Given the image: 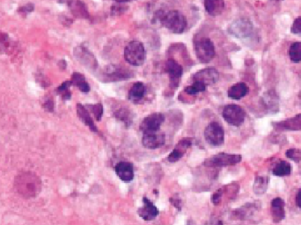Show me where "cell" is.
Listing matches in <instances>:
<instances>
[{"label":"cell","instance_id":"cell-1","mask_svg":"<svg viewBox=\"0 0 301 225\" xmlns=\"http://www.w3.org/2000/svg\"><path fill=\"white\" fill-rule=\"evenodd\" d=\"M16 192L25 199L35 198L42 191V179L33 171H20L13 181Z\"/></svg>","mask_w":301,"mask_h":225},{"label":"cell","instance_id":"cell-2","mask_svg":"<svg viewBox=\"0 0 301 225\" xmlns=\"http://www.w3.org/2000/svg\"><path fill=\"white\" fill-rule=\"evenodd\" d=\"M160 21L163 26L173 34L184 33L188 26L185 15L177 10H173L162 14Z\"/></svg>","mask_w":301,"mask_h":225},{"label":"cell","instance_id":"cell-3","mask_svg":"<svg viewBox=\"0 0 301 225\" xmlns=\"http://www.w3.org/2000/svg\"><path fill=\"white\" fill-rule=\"evenodd\" d=\"M125 61L133 66H141L146 61V49L139 41H132L124 49Z\"/></svg>","mask_w":301,"mask_h":225},{"label":"cell","instance_id":"cell-4","mask_svg":"<svg viewBox=\"0 0 301 225\" xmlns=\"http://www.w3.org/2000/svg\"><path fill=\"white\" fill-rule=\"evenodd\" d=\"M197 57L202 63L211 62L216 55V50L213 41L207 37H202L195 43Z\"/></svg>","mask_w":301,"mask_h":225},{"label":"cell","instance_id":"cell-5","mask_svg":"<svg viewBox=\"0 0 301 225\" xmlns=\"http://www.w3.org/2000/svg\"><path fill=\"white\" fill-rule=\"evenodd\" d=\"M242 157L239 154H232V153H219L217 155L213 156L210 159H207L205 161V167H226L230 166H234L237 164L240 163Z\"/></svg>","mask_w":301,"mask_h":225},{"label":"cell","instance_id":"cell-6","mask_svg":"<svg viewBox=\"0 0 301 225\" xmlns=\"http://www.w3.org/2000/svg\"><path fill=\"white\" fill-rule=\"evenodd\" d=\"M222 115L228 124L239 127L240 125L243 124L246 112L239 106L231 104L225 107L222 111Z\"/></svg>","mask_w":301,"mask_h":225},{"label":"cell","instance_id":"cell-7","mask_svg":"<svg viewBox=\"0 0 301 225\" xmlns=\"http://www.w3.org/2000/svg\"><path fill=\"white\" fill-rule=\"evenodd\" d=\"M205 138L212 146H221L224 144V128L217 121L211 122L205 128Z\"/></svg>","mask_w":301,"mask_h":225},{"label":"cell","instance_id":"cell-8","mask_svg":"<svg viewBox=\"0 0 301 225\" xmlns=\"http://www.w3.org/2000/svg\"><path fill=\"white\" fill-rule=\"evenodd\" d=\"M164 120H165V116L161 112L150 113L142 120L140 124V130L144 134L158 132Z\"/></svg>","mask_w":301,"mask_h":225},{"label":"cell","instance_id":"cell-9","mask_svg":"<svg viewBox=\"0 0 301 225\" xmlns=\"http://www.w3.org/2000/svg\"><path fill=\"white\" fill-rule=\"evenodd\" d=\"M165 69L169 77V85L171 88L176 89L182 79L183 68L177 61H175L173 58H169L167 59L166 62Z\"/></svg>","mask_w":301,"mask_h":225},{"label":"cell","instance_id":"cell-10","mask_svg":"<svg viewBox=\"0 0 301 225\" xmlns=\"http://www.w3.org/2000/svg\"><path fill=\"white\" fill-rule=\"evenodd\" d=\"M229 32L238 38H246L250 36L253 32V25L246 18L236 20L229 27Z\"/></svg>","mask_w":301,"mask_h":225},{"label":"cell","instance_id":"cell-11","mask_svg":"<svg viewBox=\"0 0 301 225\" xmlns=\"http://www.w3.org/2000/svg\"><path fill=\"white\" fill-rule=\"evenodd\" d=\"M219 78H220L219 71L213 67H208L203 70H198L192 76V80L194 82H201L205 84V86L215 84L219 80Z\"/></svg>","mask_w":301,"mask_h":225},{"label":"cell","instance_id":"cell-12","mask_svg":"<svg viewBox=\"0 0 301 225\" xmlns=\"http://www.w3.org/2000/svg\"><path fill=\"white\" fill-rule=\"evenodd\" d=\"M272 126L278 131H301V113L286 120L272 122Z\"/></svg>","mask_w":301,"mask_h":225},{"label":"cell","instance_id":"cell-13","mask_svg":"<svg viewBox=\"0 0 301 225\" xmlns=\"http://www.w3.org/2000/svg\"><path fill=\"white\" fill-rule=\"evenodd\" d=\"M263 109L270 113H276L279 111V97L275 91H268L261 99Z\"/></svg>","mask_w":301,"mask_h":225},{"label":"cell","instance_id":"cell-14","mask_svg":"<svg viewBox=\"0 0 301 225\" xmlns=\"http://www.w3.org/2000/svg\"><path fill=\"white\" fill-rule=\"evenodd\" d=\"M166 143V136L162 133H150L144 134L142 138V144L144 146L149 150H156L162 147Z\"/></svg>","mask_w":301,"mask_h":225},{"label":"cell","instance_id":"cell-15","mask_svg":"<svg viewBox=\"0 0 301 225\" xmlns=\"http://www.w3.org/2000/svg\"><path fill=\"white\" fill-rule=\"evenodd\" d=\"M144 206L138 210L139 217L145 221H151L158 217V208L150 202L147 196H144Z\"/></svg>","mask_w":301,"mask_h":225},{"label":"cell","instance_id":"cell-16","mask_svg":"<svg viewBox=\"0 0 301 225\" xmlns=\"http://www.w3.org/2000/svg\"><path fill=\"white\" fill-rule=\"evenodd\" d=\"M261 209V203H247L238 210H233L232 217L239 220H245L254 216V214Z\"/></svg>","mask_w":301,"mask_h":225},{"label":"cell","instance_id":"cell-17","mask_svg":"<svg viewBox=\"0 0 301 225\" xmlns=\"http://www.w3.org/2000/svg\"><path fill=\"white\" fill-rule=\"evenodd\" d=\"M115 171L119 179L124 182H130L134 179V168L131 163L120 162L115 167Z\"/></svg>","mask_w":301,"mask_h":225},{"label":"cell","instance_id":"cell-18","mask_svg":"<svg viewBox=\"0 0 301 225\" xmlns=\"http://www.w3.org/2000/svg\"><path fill=\"white\" fill-rule=\"evenodd\" d=\"M271 216L273 222L278 224L280 222L283 221L286 218V210H285V202L283 201V199L277 197L273 199L271 202Z\"/></svg>","mask_w":301,"mask_h":225},{"label":"cell","instance_id":"cell-19","mask_svg":"<svg viewBox=\"0 0 301 225\" xmlns=\"http://www.w3.org/2000/svg\"><path fill=\"white\" fill-rule=\"evenodd\" d=\"M74 53L76 56V58L79 62H83L82 64H85L86 67L93 66L95 68L97 66V61L94 56L91 54L85 48L78 47L77 49H75Z\"/></svg>","mask_w":301,"mask_h":225},{"label":"cell","instance_id":"cell-20","mask_svg":"<svg viewBox=\"0 0 301 225\" xmlns=\"http://www.w3.org/2000/svg\"><path fill=\"white\" fill-rule=\"evenodd\" d=\"M77 114L82 122L91 129V131L95 133L98 132L96 125L94 124L93 118L91 116L90 112H89L88 109H86L85 106L82 105V104H77Z\"/></svg>","mask_w":301,"mask_h":225},{"label":"cell","instance_id":"cell-21","mask_svg":"<svg viewBox=\"0 0 301 225\" xmlns=\"http://www.w3.org/2000/svg\"><path fill=\"white\" fill-rule=\"evenodd\" d=\"M249 92L248 86L245 83H237L231 86L227 91V96L232 100H240L247 95Z\"/></svg>","mask_w":301,"mask_h":225},{"label":"cell","instance_id":"cell-22","mask_svg":"<svg viewBox=\"0 0 301 225\" xmlns=\"http://www.w3.org/2000/svg\"><path fill=\"white\" fill-rule=\"evenodd\" d=\"M225 5V0H205V11L211 16L220 15Z\"/></svg>","mask_w":301,"mask_h":225},{"label":"cell","instance_id":"cell-23","mask_svg":"<svg viewBox=\"0 0 301 225\" xmlns=\"http://www.w3.org/2000/svg\"><path fill=\"white\" fill-rule=\"evenodd\" d=\"M145 93H146V86H145V85L142 82H137L129 91L128 98H129L130 101H133L136 103V102H139V101H141L143 99Z\"/></svg>","mask_w":301,"mask_h":225},{"label":"cell","instance_id":"cell-24","mask_svg":"<svg viewBox=\"0 0 301 225\" xmlns=\"http://www.w3.org/2000/svg\"><path fill=\"white\" fill-rule=\"evenodd\" d=\"M270 183V177L266 175H261L255 177V182L253 185V190L255 194L262 195L266 192Z\"/></svg>","mask_w":301,"mask_h":225},{"label":"cell","instance_id":"cell-25","mask_svg":"<svg viewBox=\"0 0 301 225\" xmlns=\"http://www.w3.org/2000/svg\"><path fill=\"white\" fill-rule=\"evenodd\" d=\"M71 82L73 86H77L78 89L81 91L82 93H89L90 92V86L88 83L85 80V76L79 72H74L72 75V79Z\"/></svg>","mask_w":301,"mask_h":225},{"label":"cell","instance_id":"cell-26","mask_svg":"<svg viewBox=\"0 0 301 225\" xmlns=\"http://www.w3.org/2000/svg\"><path fill=\"white\" fill-rule=\"evenodd\" d=\"M272 172L277 177H286V176L291 174L292 166H291V164L286 162L285 160L278 161V163L275 164Z\"/></svg>","mask_w":301,"mask_h":225},{"label":"cell","instance_id":"cell-27","mask_svg":"<svg viewBox=\"0 0 301 225\" xmlns=\"http://www.w3.org/2000/svg\"><path fill=\"white\" fill-rule=\"evenodd\" d=\"M114 116L116 117L117 120L123 121L126 127H130L132 124L133 113L131 110H129L126 108H122L116 110L114 113Z\"/></svg>","mask_w":301,"mask_h":225},{"label":"cell","instance_id":"cell-28","mask_svg":"<svg viewBox=\"0 0 301 225\" xmlns=\"http://www.w3.org/2000/svg\"><path fill=\"white\" fill-rule=\"evenodd\" d=\"M70 9L74 15L77 18H85V19L88 17V12L86 10V6L83 2L79 0L74 1V2L73 1L70 4Z\"/></svg>","mask_w":301,"mask_h":225},{"label":"cell","instance_id":"cell-29","mask_svg":"<svg viewBox=\"0 0 301 225\" xmlns=\"http://www.w3.org/2000/svg\"><path fill=\"white\" fill-rule=\"evenodd\" d=\"M289 57L294 62H301V42H295L290 46Z\"/></svg>","mask_w":301,"mask_h":225},{"label":"cell","instance_id":"cell-30","mask_svg":"<svg viewBox=\"0 0 301 225\" xmlns=\"http://www.w3.org/2000/svg\"><path fill=\"white\" fill-rule=\"evenodd\" d=\"M106 77L108 78V80H122V79H126L131 77L130 74L127 73L126 70H123L117 68H114L112 70H108V74Z\"/></svg>","mask_w":301,"mask_h":225},{"label":"cell","instance_id":"cell-31","mask_svg":"<svg viewBox=\"0 0 301 225\" xmlns=\"http://www.w3.org/2000/svg\"><path fill=\"white\" fill-rule=\"evenodd\" d=\"M73 86L71 80L70 81L64 82L60 86L57 88V93L59 94L64 100H70L72 97V93L70 91V87Z\"/></svg>","mask_w":301,"mask_h":225},{"label":"cell","instance_id":"cell-32","mask_svg":"<svg viewBox=\"0 0 301 225\" xmlns=\"http://www.w3.org/2000/svg\"><path fill=\"white\" fill-rule=\"evenodd\" d=\"M207 86H205V84L201 83V82H194L191 86H187L184 92L189 95H196L197 93H203L206 90Z\"/></svg>","mask_w":301,"mask_h":225},{"label":"cell","instance_id":"cell-33","mask_svg":"<svg viewBox=\"0 0 301 225\" xmlns=\"http://www.w3.org/2000/svg\"><path fill=\"white\" fill-rule=\"evenodd\" d=\"M11 43L12 42L8 35L0 32V53L8 54L9 51H11Z\"/></svg>","mask_w":301,"mask_h":225},{"label":"cell","instance_id":"cell-34","mask_svg":"<svg viewBox=\"0 0 301 225\" xmlns=\"http://www.w3.org/2000/svg\"><path fill=\"white\" fill-rule=\"evenodd\" d=\"M86 109L90 112H93V116L97 120H100L103 115V106L101 103H98L95 105H86Z\"/></svg>","mask_w":301,"mask_h":225},{"label":"cell","instance_id":"cell-35","mask_svg":"<svg viewBox=\"0 0 301 225\" xmlns=\"http://www.w3.org/2000/svg\"><path fill=\"white\" fill-rule=\"evenodd\" d=\"M286 155L288 159H292L295 163H300L301 161V151L300 149H289L286 151Z\"/></svg>","mask_w":301,"mask_h":225},{"label":"cell","instance_id":"cell-36","mask_svg":"<svg viewBox=\"0 0 301 225\" xmlns=\"http://www.w3.org/2000/svg\"><path fill=\"white\" fill-rule=\"evenodd\" d=\"M185 154V152H183L181 149L175 147L174 151L170 153L169 156L167 157V160L170 163H176L180 159H182V157Z\"/></svg>","mask_w":301,"mask_h":225},{"label":"cell","instance_id":"cell-37","mask_svg":"<svg viewBox=\"0 0 301 225\" xmlns=\"http://www.w3.org/2000/svg\"><path fill=\"white\" fill-rule=\"evenodd\" d=\"M193 142V138H191V137H185V138H182V139L178 143L177 145H176L175 147L179 148V149L182 150L183 152H186L189 148L192 146Z\"/></svg>","mask_w":301,"mask_h":225},{"label":"cell","instance_id":"cell-38","mask_svg":"<svg viewBox=\"0 0 301 225\" xmlns=\"http://www.w3.org/2000/svg\"><path fill=\"white\" fill-rule=\"evenodd\" d=\"M291 32L295 35H301V16L294 20L291 27Z\"/></svg>","mask_w":301,"mask_h":225},{"label":"cell","instance_id":"cell-39","mask_svg":"<svg viewBox=\"0 0 301 225\" xmlns=\"http://www.w3.org/2000/svg\"><path fill=\"white\" fill-rule=\"evenodd\" d=\"M169 202L172 205L174 206V208H176L179 211L182 210V200L180 198L179 194H175L171 196L169 199Z\"/></svg>","mask_w":301,"mask_h":225},{"label":"cell","instance_id":"cell-40","mask_svg":"<svg viewBox=\"0 0 301 225\" xmlns=\"http://www.w3.org/2000/svg\"><path fill=\"white\" fill-rule=\"evenodd\" d=\"M222 199H223V189L220 188L213 194L212 202L214 205H219L220 204V202H222Z\"/></svg>","mask_w":301,"mask_h":225},{"label":"cell","instance_id":"cell-41","mask_svg":"<svg viewBox=\"0 0 301 225\" xmlns=\"http://www.w3.org/2000/svg\"><path fill=\"white\" fill-rule=\"evenodd\" d=\"M43 109L46 110L47 112H54L55 109V103L54 101L51 99V98H49V99H47L46 101H44V103L43 104Z\"/></svg>","mask_w":301,"mask_h":225},{"label":"cell","instance_id":"cell-42","mask_svg":"<svg viewBox=\"0 0 301 225\" xmlns=\"http://www.w3.org/2000/svg\"><path fill=\"white\" fill-rule=\"evenodd\" d=\"M34 10H35V5H34V4H27L23 5V6H20V7L19 8V10H18V12L27 14V13L33 12Z\"/></svg>","mask_w":301,"mask_h":225},{"label":"cell","instance_id":"cell-43","mask_svg":"<svg viewBox=\"0 0 301 225\" xmlns=\"http://www.w3.org/2000/svg\"><path fill=\"white\" fill-rule=\"evenodd\" d=\"M295 202H296V205H297L300 209H301V189L298 191L297 194H296Z\"/></svg>","mask_w":301,"mask_h":225},{"label":"cell","instance_id":"cell-44","mask_svg":"<svg viewBox=\"0 0 301 225\" xmlns=\"http://www.w3.org/2000/svg\"><path fill=\"white\" fill-rule=\"evenodd\" d=\"M58 64H59V66L61 67V69H63V70H64V69H66V62L65 61V60H61Z\"/></svg>","mask_w":301,"mask_h":225},{"label":"cell","instance_id":"cell-45","mask_svg":"<svg viewBox=\"0 0 301 225\" xmlns=\"http://www.w3.org/2000/svg\"><path fill=\"white\" fill-rule=\"evenodd\" d=\"M116 2L117 3H125V2H128V1H131V0H115Z\"/></svg>","mask_w":301,"mask_h":225},{"label":"cell","instance_id":"cell-46","mask_svg":"<svg viewBox=\"0 0 301 225\" xmlns=\"http://www.w3.org/2000/svg\"><path fill=\"white\" fill-rule=\"evenodd\" d=\"M194 225L193 222L191 221V220H189V221L188 222V225Z\"/></svg>","mask_w":301,"mask_h":225},{"label":"cell","instance_id":"cell-47","mask_svg":"<svg viewBox=\"0 0 301 225\" xmlns=\"http://www.w3.org/2000/svg\"><path fill=\"white\" fill-rule=\"evenodd\" d=\"M272 1H283V0H272Z\"/></svg>","mask_w":301,"mask_h":225}]
</instances>
